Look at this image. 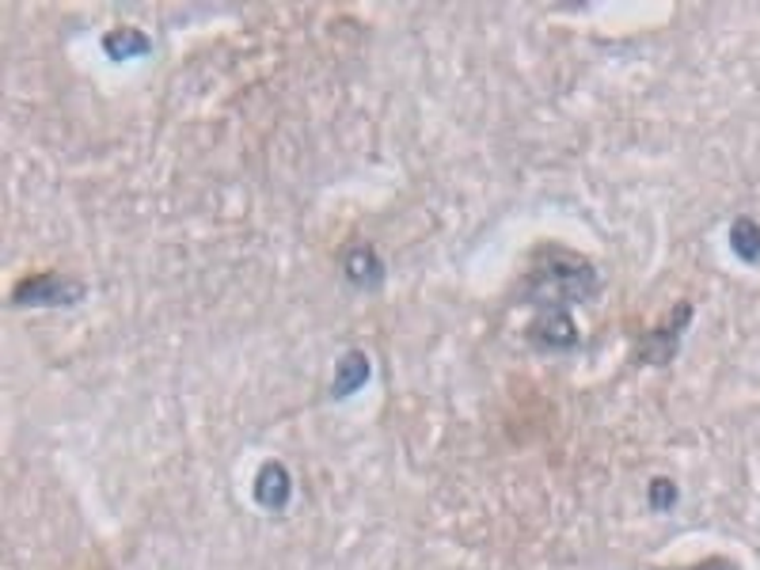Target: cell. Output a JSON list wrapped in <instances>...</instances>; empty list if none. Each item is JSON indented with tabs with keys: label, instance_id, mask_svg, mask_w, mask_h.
<instances>
[{
	"label": "cell",
	"instance_id": "ba28073f",
	"mask_svg": "<svg viewBox=\"0 0 760 570\" xmlns=\"http://www.w3.org/2000/svg\"><path fill=\"white\" fill-rule=\"evenodd\" d=\"M677 502V483H669V480H650V506L654 510H669V506Z\"/></svg>",
	"mask_w": 760,
	"mask_h": 570
},
{
	"label": "cell",
	"instance_id": "9c48e42d",
	"mask_svg": "<svg viewBox=\"0 0 760 570\" xmlns=\"http://www.w3.org/2000/svg\"><path fill=\"white\" fill-rule=\"evenodd\" d=\"M692 570H738V567L726 563V559H708V563H700V567H692Z\"/></svg>",
	"mask_w": 760,
	"mask_h": 570
},
{
	"label": "cell",
	"instance_id": "7a4b0ae2",
	"mask_svg": "<svg viewBox=\"0 0 760 570\" xmlns=\"http://www.w3.org/2000/svg\"><path fill=\"white\" fill-rule=\"evenodd\" d=\"M84 296V286L81 282H69L61 275H35L27 282L15 286L12 301L15 304H43V308H58V304H76Z\"/></svg>",
	"mask_w": 760,
	"mask_h": 570
},
{
	"label": "cell",
	"instance_id": "8992f818",
	"mask_svg": "<svg viewBox=\"0 0 760 570\" xmlns=\"http://www.w3.org/2000/svg\"><path fill=\"white\" fill-rule=\"evenodd\" d=\"M731 252L738 255L741 263H749V267L760 263V225L753 217H738V221L731 225Z\"/></svg>",
	"mask_w": 760,
	"mask_h": 570
},
{
	"label": "cell",
	"instance_id": "277c9868",
	"mask_svg": "<svg viewBox=\"0 0 760 570\" xmlns=\"http://www.w3.org/2000/svg\"><path fill=\"white\" fill-rule=\"evenodd\" d=\"M342 275H347L350 286L365 289V293H370V289H381L384 282V267L373 247H354V252L342 259Z\"/></svg>",
	"mask_w": 760,
	"mask_h": 570
},
{
	"label": "cell",
	"instance_id": "3957f363",
	"mask_svg": "<svg viewBox=\"0 0 760 570\" xmlns=\"http://www.w3.org/2000/svg\"><path fill=\"white\" fill-rule=\"evenodd\" d=\"M289 498H293V480H289V468L270 460V464L258 468L255 475V502L263 510H286Z\"/></svg>",
	"mask_w": 760,
	"mask_h": 570
},
{
	"label": "cell",
	"instance_id": "52a82bcc",
	"mask_svg": "<svg viewBox=\"0 0 760 570\" xmlns=\"http://www.w3.org/2000/svg\"><path fill=\"white\" fill-rule=\"evenodd\" d=\"M104 50L111 53L114 61L122 58H141V53H148V35L137 27H119L111 31V35L104 38Z\"/></svg>",
	"mask_w": 760,
	"mask_h": 570
},
{
	"label": "cell",
	"instance_id": "5b68a950",
	"mask_svg": "<svg viewBox=\"0 0 760 570\" xmlns=\"http://www.w3.org/2000/svg\"><path fill=\"white\" fill-rule=\"evenodd\" d=\"M365 380H370V357L362 354V350H350L347 357L339 362V369H335V385H331V396H354L358 388H365Z\"/></svg>",
	"mask_w": 760,
	"mask_h": 570
},
{
	"label": "cell",
	"instance_id": "6da1fadb",
	"mask_svg": "<svg viewBox=\"0 0 760 570\" xmlns=\"http://www.w3.org/2000/svg\"><path fill=\"white\" fill-rule=\"evenodd\" d=\"M598 289V275L586 259L552 252L547 267H536L529 282V301L544 304L547 312H567L570 301H586Z\"/></svg>",
	"mask_w": 760,
	"mask_h": 570
}]
</instances>
